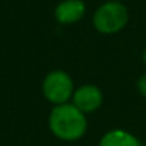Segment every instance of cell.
<instances>
[{"instance_id":"5b68a950","label":"cell","mask_w":146,"mask_h":146,"mask_svg":"<svg viewBox=\"0 0 146 146\" xmlns=\"http://www.w3.org/2000/svg\"><path fill=\"white\" fill-rule=\"evenodd\" d=\"M85 14L82 0H64L55 7V19L61 24H72Z\"/></svg>"},{"instance_id":"7a4b0ae2","label":"cell","mask_w":146,"mask_h":146,"mask_svg":"<svg viewBox=\"0 0 146 146\" xmlns=\"http://www.w3.org/2000/svg\"><path fill=\"white\" fill-rule=\"evenodd\" d=\"M128 19V9L121 1H108L95 11L94 26L99 33L113 34L126 26Z\"/></svg>"},{"instance_id":"277c9868","label":"cell","mask_w":146,"mask_h":146,"mask_svg":"<svg viewBox=\"0 0 146 146\" xmlns=\"http://www.w3.org/2000/svg\"><path fill=\"white\" fill-rule=\"evenodd\" d=\"M72 101L81 112H92L102 104V92L95 85H84L74 92Z\"/></svg>"},{"instance_id":"6da1fadb","label":"cell","mask_w":146,"mask_h":146,"mask_svg":"<svg viewBox=\"0 0 146 146\" xmlns=\"http://www.w3.org/2000/svg\"><path fill=\"white\" fill-rule=\"evenodd\" d=\"M50 129L61 141H77L87 131V118L74 104L55 105L50 113Z\"/></svg>"},{"instance_id":"3957f363","label":"cell","mask_w":146,"mask_h":146,"mask_svg":"<svg viewBox=\"0 0 146 146\" xmlns=\"http://www.w3.org/2000/svg\"><path fill=\"white\" fill-rule=\"evenodd\" d=\"M43 94L55 105L67 104V101L74 94L71 77L61 70L50 72L43 82Z\"/></svg>"},{"instance_id":"8992f818","label":"cell","mask_w":146,"mask_h":146,"mask_svg":"<svg viewBox=\"0 0 146 146\" xmlns=\"http://www.w3.org/2000/svg\"><path fill=\"white\" fill-rule=\"evenodd\" d=\"M99 146H142L138 138H135L132 133L122 131V129H115L109 131L108 133L104 135L101 139Z\"/></svg>"},{"instance_id":"52a82bcc","label":"cell","mask_w":146,"mask_h":146,"mask_svg":"<svg viewBox=\"0 0 146 146\" xmlns=\"http://www.w3.org/2000/svg\"><path fill=\"white\" fill-rule=\"evenodd\" d=\"M138 90H139V92L146 98V74L142 75V77L138 80Z\"/></svg>"},{"instance_id":"9c48e42d","label":"cell","mask_w":146,"mask_h":146,"mask_svg":"<svg viewBox=\"0 0 146 146\" xmlns=\"http://www.w3.org/2000/svg\"><path fill=\"white\" fill-rule=\"evenodd\" d=\"M112 1H121V0H112Z\"/></svg>"},{"instance_id":"ba28073f","label":"cell","mask_w":146,"mask_h":146,"mask_svg":"<svg viewBox=\"0 0 146 146\" xmlns=\"http://www.w3.org/2000/svg\"><path fill=\"white\" fill-rule=\"evenodd\" d=\"M143 61H145V64H146V50H145V52H143Z\"/></svg>"}]
</instances>
